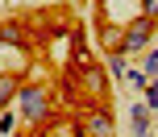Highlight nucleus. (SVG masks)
Masks as SVG:
<instances>
[{
	"label": "nucleus",
	"mask_w": 158,
	"mask_h": 137,
	"mask_svg": "<svg viewBox=\"0 0 158 137\" xmlns=\"http://www.w3.org/2000/svg\"><path fill=\"white\" fill-rule=\"evenodd\" d=\"M75 137H87V133H79V129H75Z\"/></svg>",
	"instance_id": "obj_14"
},
{
	"label": "nucleus",
	"mask_w": 158,
	"mask_h": 137,
	"mask_svg": "<svg viewBox=\"0 0 158 137\" xmlns=\"http://www.w3.org/2000/svg\"><path fill=\"white\" fill-rule=\"evenodd\" d=\"M75 129L87 133V137H117V121H112V112L104 104H92V108H83V116H79Z\"/></svg>",
	"instance_id": "obj_2"
},
{
	"label": "nucleus",
	"mask_w": 158,
	"mask_h": 137,
	"mask_svg": "<svg viewBox=\"0 0 158 137\" xmlns=\"http://www.w3.org/2000/svg\"><path fill=\"white\" fill-rule=\"evenodd\" d=\"M17 91H21V75L0 71V112H8V104H17Z\"/></svg>",
	"instance_id": "obj_6"
},
{
	"label": "nucleus",
	"mask_w": 158,
	"mask_h": 137,
	"mask_svg": "<svg viewBox=\"0 0 158 137\" xmlns=\"http://www.w3.org/2000/svg\"><path fill=\"white\" fill-rule=\"evenodd\" d=\"M0 42H8V46H21L25 42V29L17 21H8V25H0Z\"/></svg>",
	"instance_id": "obj_8"
},
{
	"label": "nucleus",
	"mask_w": 158,
	"mask_h": 137,
	"mask_svg": "<svg viewBox=\"0 0 158 137\" xmlns=\"http://www.w3.org/2000/svg\"><path fill=\"white\" fill-rule=\"evenodd\" d=\"M154 116H158V112H154Z\"/></svg>",
	"instance_id": "obj_15"
},
{
	"label": "nucleus",
	"mask_w": 158,
	"mask_h": 137,
	"mask_svg": "<svg viewBox=\"0 0 158 137\" xmlns=\"http://www.w3.org/2000/svg\"><path fill=\"white\" fill-rule=\"evenodd\" d=\"M17 112H21L25 125H42L50 116V87L46 83H25L17 91Z\"/></svg>",
	"instance_id": "obj_1"
},
{
	"label": "nucleus",
	"mask_w": 158,
	"mask_h": 137,
	"mask_svg": "<svg viewBox=\"0 0 158 137\" xmlns=\"http://www.w3.org/2000/svg\"><path fill=\"white\" fill-rule=\"evenodd\" d=\"M142 17H150V21H158V0H142Z\"/></svg>",
	"instance_id": "obj_13"
},
{
	"label": "nucleus",
	"mask_w": 158,
	"mask_h": 137,
	"mask_svg": "<svg viewBox=\"0 0 158 137\" xmlns=\"http://www.w3.org/2000/svg\"><path fill=\"white\" fill-rule=\"evenodd\" d=\"M129 121H133V137H150V108L146 104L129 108Z\"/></svg>",
	"instance_id": "obj_7"
},
{
	"label": "nucleus",
	"mask_w": 158,
	"mask_h": 137,
	"mask_svg": "<svg viewBox=\"0 0 158 137\" xmlns=\"http://www.w3.org/2000/svg\"><path fill=\"white\" fill-rule=\"evenodd\" d=\"M154 25H158V21H150V17H142V13L125 25V54H129V50H150Z\"/></svg>",
	"instance_id": "obj_3"
},
{
	"label": "nucleus",
	"mask_w": 158,
	"mask_h": 137,
	"mask_svg": "<svg viewBox=\"0 0 158 137\" xmlns=\"http://www.w3.org/2000/svg\"><path fill=\"white\" fill-rule=\"evenodd\" d=\"M17 129V116L13 112H0V133H13Z\"/></svg>",
	"instance_id": "obj_12"
},
{
	"label": "nucleus",
	"mask_w": 158,
	"mask_h": 137,
	"mask_svg": "<svg viewBox=\"0 0 158 137\" xmlns=\"http://www.w3.org/2000/svg\"><path fill=\"white\" fill-rule=\"evenodd\" d=\"M142 75H146V79H158V50H150V54H146V66H142Z\"/></svg>",
	"instance_id": "obj_10"
},
{
	"label": "nucleus",
	"mask_w": 158,
	"mask_h": 137,
	"mask_svg": "<svg viewBox=\"0 0 158 137\" xmlns=\"http://www.w3.org/2000/svg\"><path fill=\"white\" fill-rule=\"evenodd\" d=\"M146 108H150V112H158V79L146 87Z\"/></svg>",
	"instance_id": "obj_11"
},
{
	"label": "nucleus",
	"mask_w": 158,
	"mask_h": 137,
	"mask_svg": "<svg viewBox=\"0 0 158 137\" xmlns=\"http://www.w3.org/2000/svg\"><path fill=\"white\" fill-rule=\"evenodd\" d=\"M79 83L87 87V96H96L104 104V96H108V71H100L96 62H83L79 66Z\"/></svg>",
	"instance_id": "obj_4"
},
{
	"label": "nucleus",
	"mask_w": 158,
	"mask_h": 137,
	"mask_svg": "<svg viewBox=\"0 0 158 137\" xmlns=\"http://www.w3.org/2000/svg\"><path fill=\"white\" fill-rule=\"evenodd\" d=\"M100 42L108 54H125V25H112V21H100Z\"/></svg>",
	"instance_id": "obj_5"
},
{
	"label": "nucleus",
	"mask_w": 158,
	"mask_h": 137,
	"mask_svg": "<svg viewBox=\"0 0 158 137\" xmlns=\"http://www.w3.org/2000/svg\"><path fill=\"white\" fill-rule=\"evenodd\" d=\"M108 75H117V79H129V66H125V54H108Z\"/></svg>",
	"instance_id": "obj_9"
}]
</instances>
